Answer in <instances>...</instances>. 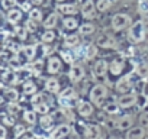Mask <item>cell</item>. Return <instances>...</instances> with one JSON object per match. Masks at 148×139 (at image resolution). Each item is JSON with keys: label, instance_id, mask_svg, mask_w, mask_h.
I'll list each match as a JSON object with an SVG mask.
<instances>
[{"label": "cell", "instance_id": "cell-1", "mask_svg": "<svg viewBox=\"0 0 148 139\" xmlns=\"http://www.w3.org/2000/svg\"><path fill=\"white\" fill-rule=\"evenodd\" d=\"M145 38V23L142 20H136L129 26L128 31V39L132 44H139Z\"/></svg>", "mask_w": 148, "mask_h": 139}, {"label": "cell", "instance_id": "cell-2", "mask_svg": "<svg viewBox=\"0 0 148 139\" xmlns=\"http://www.w3.org/2000/svg\"><path fill=\"white\" fill-rule=\"evenodd\" d=\"M108 87L103 86V84H96L92 87L90 93H89V99L95 103V106H103L105 104V100L108 99Z\"/></svg>", "mask_w": 148, "mask_h": 139}, {"label": "cell", "instance_id": "cell-3", "mask_svg": "<svg viewBox=\"0 0 148 139\" xmlns=\"http://www.w3.org/2000/svg\"><path fill=\"white\" fill-rule=\"evenodd\" d=\"M110 25H112V29L116 31V32L123 31V29H126L132 25L131 23V16L126 15V13H116V15L112 16Z\"/></svg>", "mask_w": 148, "mask_h": 139}, {"label": "cell", "instance_id": "cell-4", "mask_svg": "<svg viewBox=\"0 0 148 139\" xmlns=\"http://www.w3.org/2000/svg\"><path fill=\"white\" fill-rule=\"evenodd\" d=\"M62 70V58L61 55L57 57V55H52L48 58V64H47V73L51 74V76H55L58 74Z\"/></svg>", "mask_w": 148, "mask_h": 139}, {"label": "cell", "instance_id": "cell-5", "mask_svg": "<svg viewBox=\"0 0 148 139\" xmlns=\"http://www.w3.org/2000/svg\"><path fill=\"white\" fill-rule=\"evenodd\" d=\"M95 103L92 100H79L77 103V112L83 117H90L95 112Z\"/></svg>", "mask_w": 148, "mask_h": 139}, {"label": "cell", "instance_id": "cell-6", "mask_svg": "<svg viewBox=\"0 0 148 139\" xmlns=\"http://www.w3.org/2000/svg\"><path fill=\"white\" fill-rule=\"evenodd\" d=\"M68 78L71 83H79L84 78V68L80 64H73L70 71H68Z\"/></svg>", "mask_w": 148, "mask_h": 139}, {"label": "cell", "instance_id": "cell-7", "mask_svg": "<svg viewBox=\"0 0 148 139\" xmlns=\"http://www.w3.org/2000/svg\"><path fill=\"white\" fill-rule=\"evenodd\" d=\"M96 44L99 45V48H105V49H115L118 46V42L113 36L108 35V33H103L97 38Z\"/></svg>", "mask_w": 148, "mask_h": 139}, {"label": "cell", "instance_id": "cell-8", "mask_svg": "<svg viewBox=\"0 0 148 139\" xmlns=\"http://www.w3.org/2000/svg\"><path fill=\"white\" fill-rule=\"evenodd\" d=\"M138 102V96L134 94V93H123L119 99H118V103L122 109H129L132 106H135Z\"/></svg>", "mask_w": 148, "mask_h": 139}, {"label": "cell", "instance_id": "cell-9", "mask_svg": "<svg viewBox=\"0 0 148 139\" xmlns=\"http://www.w3.org/2000/svg\"><path fill=\"white\" fill-rule=\"evenodd\" d=\"M96 3H93V0H86L82 6V16L84 19H93L96 16Z\"/></svg>", "mask_w": 148, "mask_h": 139}, {"label": "cell", "instance_id": "cell-10", "mask_svg": "<svg viewBox=\"0 0 148 139\" xmlns=\"http://www.w3.org/2000/svg\"><path fill=\"white\" fill-rule=\"evenodd\" d=\"M108 71H109V65H108V62L105 59H99L93 65V76L96 78H105Z\"/></svg>", "mask_w": 148, "mask_h": 139}, {"label": "cell", "instance_id": "cell-11", "mask_svg": "<svg viewBox=\"0 0 148 139\" xmlns=\"http://www.w3.org/2000/svg\"><path fill=\"white\" fill-rule=\"evenodd\" d=\"M132 89V80H131V77L129 76H123V77H121L118 81H116V84H115V90L118 91V93H128L129 90Z\"/></svg>", "mask_w": 148, "mask_h": 139}, {"label": "cell", "instance_id": "cell-12", "mask_svg": "<svg viewBox=\"0 0 148 139\" xmlns=\"http://www.w3.org/2000/svg\"><path fill=\"white\" fill-rule=\"evenodd\" d=\"M134 125V117L131 114H123L121 116L118 120H116V129L118 130H122V132H126L132 127Z\"/></svg>", "mask_w": 148, "mask_h": 139}, {"label": "cell", "instance_id": "cell-13", "mask_svg": "<svg viewBox=\"0 0 148 139\" xmlns=\"http://www.w3.org/2000/svg\"><path fill=\"white\" fill-rule=\"evenodd\" d=\"M71 132H73V127L68 123H61L54 129V132L49 136L51 138H65V136H70Z\"/></svg>", "mask_w": 148, "mask_h": 139}, {"label": "cell", "instance_id": "cell-14", "mask_svg": "<svg viewBox=\"0 0 148 139\" xmlns=\"http://www.w3.org/2000/svg\"><path fill=\"white\" fill-rule=\"evenodd\" d=\"M57 12L65 16H74L77 13V6L76 5H70V3H57Z\"/></svg>", "mask_w": 148, "mask_h": 139}, {"label": "cell", "instance_id": "cell-15", "mask_svg": "<svg viewBox=\"0 0 148 139\" xmlns=\"http://www.w3.org/2000/svg\"><path fill=\"white\" fill-rule=\"evenodd\" d=\"M45 90L49 91V93H60L61 90V84H60V80L55 78V77H51L45 81Z\"/></svg>", "mask_w": 148, "mask_h": 139}, {"label": "cell", "instance_id": "cell-16", "mask_svg": "<svg viewBox=\"0 0 148 139\" xmlns=\"http://www.w3.org/2000/svg\"><path fill=\"white\" fill-rule=\"evenodd\" d=\"M123 67H125V62L122 59H113L109 64V71L112 76H119L123 71Z\"/></svg>", "mask_w": 148, "mask_h": 139}, {"label": "cell", "instance_id": "cell-17", "mask_svg": "<svg viewBox=\"0 0 148 139\" xmlns=\"http://www.w3.org/2000/svg\"><path fill=\"white\" fill-rule=\"evenodd\" d=\"M84 136L86 138H100L102 129L97 125H87L84 126Z\"/></svg>", "mask_w": 148, "mask_h": 139}, {"label": "cell", "instance_id": "cell-18", "mask_svg": "<svg viewBox=\"0 0 148 139\" xmlns=\"http://www.w3.org/2000/svg\"><path fill=\"white\" fill-rule=\"evenodd\" d=\"M57 23H58V13L52 12L51 15L47 16V19H44L42 26H44V29H54L57 26Z\"/></svg>", "mask_w": 148, "mask_h": 139}, {"label": "cell", "instance_id": "cell-19", "mask_svg": "<svg viewBox=\"0 0 148 139\" xmlns=\"http://www.w3.org/2000/svg\"><path fill=\"white\" fill-rule=\"evenodd\" d=\"M144 136H145V127H142L141 125L126 130V138H136V139H139V138H144Z\"/></svg>", "mask_w": 148, "mask_h": 139}, {"label": "cell", "instance_id": "cell-20", "mask_svg": "<svg viewBox=\"0 0 148 139\" xmlns=\"http://www.w3.org/2000/svg\"><path fill=\"white\" fill-rule=\"evenodd\" d=\"M8 22L9 23H18L21 19H22V10H19V9H10V10H8Z\"/></svg>", "mask_w": 148, "mask_h": 139}, {"label": "cell", "instance_id": "cell-21", "mask_svg": "<svg viewBox=\"0 0 148 139\" xmlns=\"http://www.w3.org/2000/svg\"><path fill=\"white\" fill-rule=\"evenodd\" d=\"M96 31L95 25L92 22H86V23H82L79 26V33L83 35V36H89V35H93V32Z\"/></svg>", "mask_w": 148, "mask_h": 139}, {"label": "cell", "instance_id": "cell-22", "mask_svg": "<svg viewBox=\"0 0 148 139\" xmlns=\"http://www.w3.org/2000/svg\"><path fill=\"white\" fill-rule=\"evenodd\" d=\"M62 25L65 29L68 31H74V29H79V20L73 16H65V19L62 20Z\"/></svg>", "mask_w": 148, "mask_h": 139}, {"label": "cell", "instance_id": "cell-23", "mask_svg": "<svg viewBox=\"0 0 148 139\" xmlns=\"http://www.w3.org/2000/svg\"><path fill=\"white\" fill-rule=\"evenodd\" d=\"M21 52L23 54V57H25L28 61H32V59L35 58V55H36V46H35V45H26V46L22 48Z\"/></svg>", "mask_w": 148, "mask_h": 139}, {"label": "cell", "instance_id": "cell-24", "mask_svg": "<svg viewBox=\"0 0 148 139\" xmlns=\"http://www.w3.org/2000/svg\"><path fill=\"white\" fill-rule=\"evenodd\" d=\"M119 109H122V107L119 106L118 102H109V103L103 104V110H105V113H108V114H116V113L119 112Z\"/></svg>", "mask_w": 148, "mask_h": 139}, {"label": "cell", "instance_id": "cell-25", "mask_svg": "<svg viewBox=\"0 0 148 139\" xmlns=\"http://www.w3.org/2000/svg\"><path fill=\"white\" fill-rule=\"evenodd\" d=\"M52 123H54V119H52V116L48 114V113H47V114H42V117L39 119V125H41V127L45 129V130H51Z\"/></svg>", "mask_w": 148, "mask_h": 139}, {"label": "cell", "instance_id": "cell-26", "mask_svg": "<svg viewBox=\"0 0 148 139\" xmlns=\"http://www.w3.org/2000/svg\"><path fill=\"white\" fill-rule=\"evenodd\" d=\"M22 91H23V94L32 96V94L36 93V84H35L34 81L28 80V81H25V83L22 84Z\"/></svg>", "mask_w": 148, "mask_h": 139}, {"label": "cell", "instance_id": "cell-27", "mask_svg": "<svg viewBox=\"0 0 148 139\" xmlns=\"http://www.w3.org/2000/svg\"><path fill=\"white\" fill-rule=\"evenodd\" d=\"M3 83H6V84H18L19 83V78H18V76L15 74V71L12 70V71H6L5 74H3Z\"/></svg>", "mask_w": 148, "mask_h": 139}, {"label": "cell", "instance_id": "cell-28", "mask_svg": "<svg viewBox=\"0 0 148 139\" xmlns=\"http://www.w3.org/2000/svg\"><path fill=\"white\" fill-rule=\"evenodd\" d=\"M71 99H76V91H74V89L67 87V89H64V90L60 93V100H61V102H62V100L70 102Z\"/></svg>", "mask_w": 148, "mask_h": 139}, {"label": "cell", "instance_id": "cell-29", "mask_svg": "<svg viewBox=\"0 0 148 139\" xmlns=\"http://www.w3.org/2000/svg\"><path fill=\"white\" fill-rule=\"evenodd\" d=\"M9 102H18V99H19V93H18V90L16 89H13L12 86L10 87H8V89H5V94H3Z\"/></svg>", "mask_w": 148, "mask_h": 139}, {"label": "cell", "instance_id": "cell-30", "mask_svg": "<svg viewBox=\"0 0 148 139\" xmlns=\"http://www.w3.org/2000/svg\"><path fill=\"white\" fill-rule=\"evenodd\" d=\"M23 120L28 125H35L36 123V110H25L23 112Z\"/></svg>", "mask_w": 148, "mask_h": 139}, {"label": "cell", "instance_id": "cell-31", "mask_svg": "<svg viewBox=\"0 0 148 139\" xmlns=\"http://www.w3.org/2000/svg\"><path fill=\"white\" fill-rule=\"evenodd\" d=\"M55 32H54V29H45V32L41 35V41L44 42V44H51L54 39H55Z\"/></svg>", "mask_w": 148, "mask_h": 139}, {"label": "cell", "instance_id": "cell-32", "mask_svg": "<svg viewBox=\"0 0 148 139\" xmlns=\"http://www.w3.org/2000/svg\"><path fill=\"white\" fill-rule=\"evenodd\" d=\"M79 42H80V36H79V35H74V33L64 38V44H65L67 46H70V48L79 45Z\"/></svg>", "mask_w": 148, "mask_h": 139}, {"label": "cell", "instance_id": "cell-33", "mask_svg": "<svg viewBox=\"0 0 148 139\" xmlns=\"http://www.w3.org/2000/svg\"><path fill=\"white\" fill-rule=\"evenodd\" d=\"M96 7H97L99 12H106L112 7V0H97Z\"/></svg>", "mask_w": 148, "mask_h": 139}, {"label": "cell", "instance_id": "cell-34", "mask_svg": "<svg viewBox=\"0 0 148 139\" xmlns=\"http://www.w3.org/2000/svg\"><path fill=\"white\" fill-rule=\"evenodd\" d=\"M97 46H99L97 44H96V45L92 44V45H89V46L86 48V58H87V59H93V58L97 55V52H99Z\"/></svg>", "mask_w": 148, "mask_h": 139}, {"label": "cell", "instance_id": "cell-35", "mask_svg": "<svg viewBox=\"0 0 148 139\" xmlns=\"http://www.w3.org/2000/svg\"><path fill=\"white\" fill-rule=\"evenodd\" d=\"M34 109H35V110H36V113H39V114H47V113H49L51 106H49L47 102H44V103L35 104V106H34Z\"/></svg>", "mask_w": 148, "mask_h": 139}, {"label": "cell", "instance_id": "cell-36", "mask_svg": "<svg viewBox=\"0 0 148 139\" xmlns=\"http://www.w3.org/2000/svg\"><path fill=\"white\" fill-rule=\"evenodd\" d=\"M28 32H29V31L26 29V26H23V28H22V26H16V28H15V35H16L21 41H25V39L28 38Z\"/></svg>", "mask_w": 148, "mask_h": 139}, {"label": "cell", "instance_id": "cell-37", "mask_svg": "<svg viewBox=\"0 0 148 139\" xmlns=\"http://www.w3.org/2000/svg\"><path fill=\"white\" fill-rule=\"evenodd\" d=\"M29 18L34 19V20H36V22L39 23V22H42V12H41L39 9L34 7V9L29 10Z\"/></svg>", "mask_w": 148, "mask_h": 139}, {"label": "cell", "instance_id": "cell-38", "mask_svg": "<svg viewBox=\"0 0 148 139\" xmlns=\"http://www.w3.org/2000/svg\"><path fill=\"white\" fill-rule=\"evenodd\" d=\"M42 67H44V62L41 59H35V62H32L28 68L31 70L32 73H41L42 71Z\"/></svg>", "mask_w": 148, "mask_h": 139}, {"label": "cell", "instance_id": "cell-39", "mask_svg": "<svg viewBox=\"0 0 148 139\" xmlns=\"http://www.w3.org/2000/svg\"><path fill=\"white\" fill-rule=\"evenodd\" d=\"M2 122L3 125H8V126H13L15 125V119H13V114H10L9 112L8 113H2Z\"/></svg>", "mask_w": 148, "mask_h": 139}, {"label": "cell", "instance_id": "cell-40", "mask_svg": "<svg viewBox=\"0 0 148 139\" xmlns=\"http://www.w3.org/2000/svg\"><path fill=\"white\" fill-rule=\"evenodd\" d=\"M136 74L142 78L148 77V64H139L136 67Z\"/></svg>", "mask_w": 148, "mask_h": 139}, {"label": "cell", "instance_id": "cell-41", "mask_svg": "<svg viewBox=\"0 0 148 139\" xmlns=\"http://www.w3.org/2000/svg\"><path fill=\"white\" fill-rule=\"evenodd\" d=\"M25 26H26V29H28L29 32H32V33H35V32L38 31V22L34 20V19H31V18L25 22Z\"/></svg>", "mask_w": 148, "mask_h": 139}, {"label": "cell", "instance_id": "cell-42", "mask_svg": "<svg viewBox=\"0 0 148 139\" xmlns=\"http://www.w3.org/2000/svg\"><path fill=\"white\" fill-rule=\"evenodd\" d=\"M8 112H9L10 114L16 116V114L21 112V106H19L16 102H9V104H8Z\"/></svg>", "mask_w": 148, "mask_h": 139}, {"label": "cell", "instance_id": "cell-43", "mask_svg": "<svg viewBox=\"0 0 148 139\" xmlns=\"http://www.w3.org/2000/svg\"><path fill=\"white\" fill-rule=\"evenodd\" d=\"M32 106H35V104H39V103H44V102H47L45 100V94L44 93H35V94H32Z\"/></svg>", "mask_w": 148, "mask_h": 139}, {"label": "cell", "instance_id": "cell-44", "mask_svg": "<svg viewBox=\"0 0 148 139\" xmlns=\"http://www.w3.org/2000/svg\"><path fill=\"white\" fill-rule=\"evenodd\" d=\"M16 5H18L16 0H2V7H3V10H10V9H13Z\"/></svg>", "mask_w": 148, "mask_h": 139}, {"label": "cell", "instance_id": "cell-45", "mask_svg": "<svg viewBox=\"0 0 148 139\" xmlns=\"http://www.w3.org/2000/svg\"><path fill=\"white\" fill-rule=\"evenodd\" d=\"M139 125L142 126V127H148V110L147 112H144V113H141V116H139Z\"/></svg>", "mask_w": 148, "mask_h": 139}, {"label": "cell", "instance_id": "cell-46", "mask_svg": "<svg viewBox=\"0 0 148 139\" xmlns=\"http://www.w3.org/2000/svg\"><path fill=\"white\" fill-rule=\"evenodd\" d=\"M25 130H26V127H25V126L18 125V126H16V129H15V138H21V135H22Z\"/></svg>", "mask_w": 148, "mask_h": 139}, {"label": "cell", "instance_id": "cell-47", "mask_svg": "<svg viewBox=\"0 0 148 139\" xmlns=\"http://www.w3.org/2000/svg\"><path fill=\"white\" fill-rule=\"evenodd\" d=\"M61 58L65 61V62H73V57H71V54H68V52H65V51H62L61 52Z\"/></svg>", "mask_w": 148, "mask_h": 139}, {"label": "cell", "instance_id": "cell-48", "mask_svg": "<svg viewBox=\"0 0 148 139\" xmlns=\"http://www.w3.org/2000/svg\"><path fill=\"white\" fill-rule=\"evenodd\" d=\"M6 126L5 125H2V126H0V138H2V139H6Z\"/></svg>", "mask_w": 148, "mask_h": 139}, {"label": "cell", "instance_id": "cell-49", "mask_svg": "<svg viewBox=\"0 0 148 139\" xmlns=\"http://www.w3.org/2000/svg\"><path fill=\"white\" fill-rule=\"evenodd\" d=\"M52 51H54L52 46H49V45H45V46H44V54H51Z\"/></svg>", "mask_w": 148, "mask_h": 139}, {"label": "cell", "instance_id": "cell-50", "mask_svg": "<svg viewBox=\"0 0 148 139\" xmlns=\"http://www.w3.org/2000/svg\"><path fill=\"white\" fill-rule=\"evenodd\" d=\"M29 3L32 6H41L42 5V0H29Z\"/></svg>", "mask_w": 148, "mask_h": 139}, {"label": "cell", "instance_id": "cell-51", "mask_svg": "<svg viewBox=\"0 0 148 139\" xmlns=\"http://www.w3.org/2000/svg\"><path fill=\"white\" fill-rule=\"evenodd\" d=\"M145 107H147V110H148V100L145 102Z\"/></svg>", "mask_w": 148, "mask_h": 139}, {"label": "cell", "instance_id": "cell-52", "mask_svg": "<svg viewBox=\"0 0 148 139\" xmlns=\"http://www.w3.org/2000/svg\"><path fill=\"white\" fill-rule=\"evenodd\" d=\"M55 2H58V3H61V2H64V0H55Z\"/></svg>", "mask_w": 148, "mask_h": 139}]
</instances>
